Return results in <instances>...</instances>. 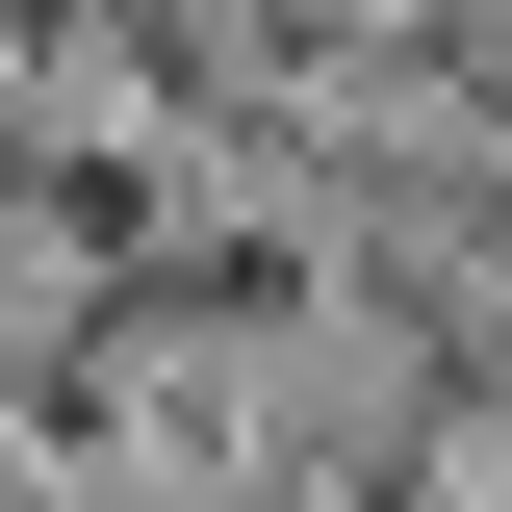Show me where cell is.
<instances>
[{
  "instance_id": "7a4b0ae2",
  "label": "cell",
  "mask_w": 512,
  "mask_h": 512,
  "mask_svg": "<svg viewBox=\"0 0 512 512\" xmlns=\"http://www.w3.org/2000/svg\"><path fill=\"white\" fill-rule=\"evenodd\" d=\"M461 512H512V436H487V487H461Z\"/></svg>"
},
{
  "instance_id": "6da1fadb",
  "label": "cell",
  "mask_w": 512,
  "mask_h": 512,
  "mask_svg": "<svg viewBox=\"0 0 512 512\" xmlns=\"http://www.w3.org/2000/svg\"><path fill=\"white\" fill-rule=\"evenodd\" d=\"M26 487H52V461H26V410H0V512H26Z\"/></svg>"
}]
</instances>
